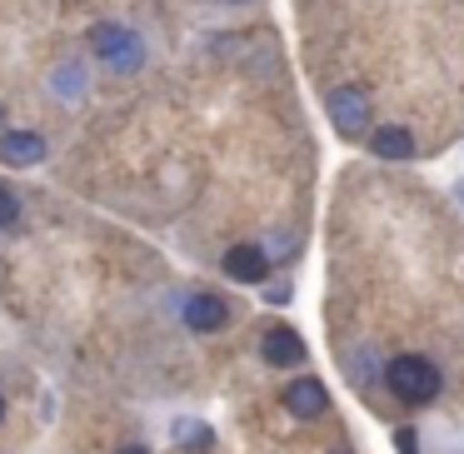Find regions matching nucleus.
Masks as SVG:
<instances>
[{
    "instance_id": "nucleus-1",
    "label": "nucleus",
    "mask_w": 464,
    "mask_h": 454,
    "mask_svg": "<svg viewBox=\"0 0 464 454\" xmlns=\"http://www.w3.org/2000/svg\"><path fill=\"white\" fill-rule=\"evenodd\" d=\"M384 390L400 404H414V410H420V404L440 400L444 374H440V364L424 360V354H394V360L384 364Z\"/></svg>"
},
{
    "instance_id": "nucleus-2",
    "label": "nucleus",
    "mask_w": 464,
    "mask_h": 454,
    "mask_svg": "<svg viewBox=\"0 0 464 454\" xmlns=\"http://www.w3.org/2000/svg\"><path fill=\"white\" fill-rule=\"evenodd\" d=\"M91 51L101 55L111 71H121V75H130V71H140V65H145V41L130 31V25H115V21H105V25H95V31H91Z\"/></svg>"
},
{
    "instance_id": "nucleus-3",
    "label": "nucleus",
    "mask_w": 464,
    "mask_h": 454,
    "mask_svg": "<svg viewBox=\"0 0 464 454\" xmlns=\"http://www.w3.org/2000/svg\"><path fill=\"white\" fill-rule=\"evenodd\" d=\"M324 111H330L334 130H340L344 140H360V135L374 125V115H370V95H364L360 85H340V91H330V95H324Z\"/></svg>"
},
{
    "instance_id": "nucleus-4",
    "label": "nucleus",
    "mask_w": 464,
    "mask_h": 454,
    "mask_svg": "<svg viewBox=\"0 0 464 454\" xmlns=\"http://www.w3.org/2000/svg\"><path fill=\"white\" fill-rule=\"evenodd\" d=\"M260 360L275 364V370H295V364H304V340L290 324H270L260 340Z\"/></svg>"
},
{
    "instance_id": "nucleus-5",
    "label": "nucleus",
    "mask_w": 464,
    "mask_h": 454,
    "mask_svg": "<svg viewBox=\"0 0 464 454\" xmlns=\"http://www.w3.org/2000/svg\"><path fill=\"white\" fill-rule=\"evenodd\" d=\"M185 324H190L195 334H220L225 324H230V304H225L220 295L200 290V295L185 300Z\"/></svg>"
},
{
    "instance_id": "nucleus-6",
    "label": "nucleus",
    "mask_w": 464,
    "mask_h": 454,
    "mask_svg": "<svg viewBox=\"0 0 464 454\" xmlns=\"http://www.w3.org/2000/svg\"><path fill=\"white\" fill-rule=\"evenodd\" d=\"M285 410H290L295 420H320V414L330 410V390H324L314 374H300V380L285 390Z\"/></svg>"
},
{
    "instance_id": "nucleus-7",
    "label": "nucleus",
    "mask_w": 464,
    "mask_h": 454,
    "mask_svg": "<svg viewBox=\"0 0 464 454\" xmlns=\"http://www.w3.org/2000/svg\"><path fill=\"white\" fill-rule=\"evenodd\" d=\"M225 275L240 285H265V275H270V250H260V245H230L225 250Z\"/></svg>"
},
{
    "instance_id": "nucleus-8",
    "label": "nucleus",
    "mask_w": 464,
    "mask_h": 454,
    "mask_svg": "<svg viewBox=\"0 0 464 454\" xmlns=\"http://www.w3.org/2000/svg\"><path fill=\"white\" fill-rule=\"evenodd\" d=\"M0 160H5V165H41L45 160V135L5 130V135H0Z\"/></svg>"
},
{
    "instance_id": "nucleus-9",
    "label": "nucleus",
    "mask_w": 464,
    "mask_h": 454,
    "mask_svg": "<svg viewBox=\"0 0 464 454\" xmlns=\"http://www.w3.org/2000/svg\"><path fill=\"white\" fill-rule=\"evenodd\" d=\"M370 150L380 155V160H414V135L404 130V125H380V130L370 135Z\"/></svg>"
},
{
    "instance_id": "nucleus-10",
    "label": "nucleus",
    "mask_w": 464,
    "mask_h": 454,
    "mask_svg": "<svg viewBox=\"0 0 464 454\" xmlns=\"http://www.w3.org/2000/svg\"><path fill=\"white\" fill-rule=\"evenodd\" d=\"M175 444L180 449H190V454H205L215 444V434H210V424H200V420H175Z\"/></svg>"
},
{
    "instance_id": "nucleus-11",
    "label": "nucleus",
    "mask_w": 464,
    "mask_h": 454,
    "mask_svg": "<svg viewBox=\"0 0 464 454\" xmlns=\"http://www.w3.org/2000/svg\"><path fill=\"white\" fill-rule=\"evenodd\" d=\"M15 220H21V195L11 185H0V230H11Z\"/></svg>"
},
{
    "instance_id": "nucleus-12",
    "label": "nucleus",
    "mask_w": 464,
    "mask_h": 454,
    "mask_svg": "<svg viewBox=\"0 0 464 454\" xmlns=\"http://www.w3.org/2000/svg\"><path fill=\"white\" fill-rule=\"evenodd\" d=\"M55 81H61V95H65V101H75V91H85V81L75 85V71H71V65H65V71L55 75Z\"/></svg>"
},
{
    "instance_id": "nucleus-13",
    "label": "nucleus",
    "mask_w": 464,
    "mask_h": 454,
    "mask_svg": "<svg viewBox=\"0 0 464 454\" xmlns=\"http://www.w3.org/2000/svg\"><path fill=\"white\" fill-rule=\"evenodd\" d=\"M394 449H400V454H420V449H414V430H394Z\"/></svg>"
},
{
    "instance_id": "nucleus-14",
    "label": "nucleus",
    "mask_w": 464,
    "mask_h": 454,
    "mask_svg": "<svg viewBox=\"0 0 464 454\" xmlns=\"http://www.w3.org/2000/svg\"><path fill=\"white\" fill-rule=\"evenodd\" d=\"M115 454H150L145 444H125V449H115Z\"/></svg>"
},
{
    "instance_id": "nucleus-15",
    "label": "nucleus",
    "mask_w": 464,
    "mask_h": 454,
    "mask_svg": "<svg viewBox=\"0 0 464 454\" xmlns=\"http://www.w3.org/2000/svg\"><path fill=\"white\" fill-rule=\"evenodd\" d=\"M0 420H5V400H0Z\"/></svg>"
},
{
    "instance_id": "nucleus-16",
    "label": "nucleus",
    "mask_w": 464,
    "mask_h": 454,
    "mask_svg": "<svg viewBox=\"0 0 464 454\" xmlns=\"http://www.w3.org/2000/svg\"><path fill=\"white\" fill-rule=\"evenodd\" d=\"M459 195H464V185H459Z\"/></svg>"
}]
</instances>
